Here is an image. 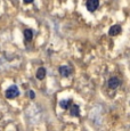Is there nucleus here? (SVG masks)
<instances>
[{
	"mask_svg": "<svg viewBox=\"0 0 130 131\" xmlns=\"http://www.w3.org/2000/svg\"><path fill=\"white\" fill-rule=\"evenodd\" d=\"M5 95H6V98H8V99H14V98H16L17 96L19 95V90H18V88H17V85H15V84L10 85V87L6 90Z\"/></svg>",
	"mask_w": 130,
	"mask_h": 131,
	"instance_id": "nucleus-1",
	"label": "nucleus"
},
{
	"mask_svg": "<svg viewBox=\"0 0 130 131\" xmlns=\"http://www.w3.org/2000/svg\"><path fill=\"white\" fill-rule=\"evenodd\" d=\"M86 6L89 12H95L99 6V0H87Z\"/></svg>",
	"mask_w": 130,
	"mask_h": 131,
	"instance_id": "nucleus-2",
	"label": "nucleus"
},
{
	"mask_svg": "<svg viewBox=\"0 0 130 131\" xmlns=\"http://www.w3.org/2000/svg\"><path fill=\"white\" fill-rule=\"evenodd\" d=\"M107 84H109L110 89H116V88L121 84V80H120L119 78H116V77H113V78H111V79L109 80Z\"/></svg>",
	"mask_w": 130,
	"mask_h": 131,
	"instance_id": "nucleus-3",
	"label": "nucleus"
},
{
	"mask_svg": "<svg viewBox=\"0 0 130 131\" xmlns=\"http://www.w3.org/2000/svg\"><path fill=\"white\" fill-rule=\"evenodd\" d=\"M59 74L62 75V77H64V78H67V77H70V74L72 73V70H71V67L70 66H61L59 67Z\"/></svg>",
	"mask_w": 130,
	"mask_h": 131,
	"instance_id": "nucleus-4",
	"label": "nucleus"
},
{
	"mask_svg": "<svg viewBox=\"0 0 130 131\" xmlns=\"http://www.w3.org/2000/svg\"><path fill=\"white\" fill-rule=\"evenodd\" d=\"M122 31V29H121V26L120 25H113V26L110 29V31H109V34L111 37H115L117 36V34H120V32Z\"/></svg>",
	"mask_w": 130,
	"mask_h": 131,
	"instance_id": "nucleus-5",
	"label": "nucleus"
},
{
	"mask_svg": "<svg viewBox=\"0 0 130 131\" xmlns=\"http://www.w3.org/2000/svg\"><path fill=\"white\" fill-rule=\"evenodd\" d=\"M70 114H71L72 116H79L80 115V107L75 104L71 105V106H70Z\"/></svg>",
	"mask_w": 130,
	"mask_h": 131,
	"instance_id": "nucleus-6",
	"label": "nucleus"
},
{
	"mask_svg": "<svg viewBox=\"0 0 130 131\" xmlns=\"http://www.w3.org/2000/svg\"><path fill=\"white\" fill-rule=\"evenodd\" d=\"M24 39H25V42H30L33 39V32H32V30H30V29L24 30Z\"/></svg>",
	"mask_w": 130,
	"mask_h": 131,
	"instance_id": "nucleus-7",
	"label": "nucleus"
},
{
	"mask_svg": "<svg viewBox=\"0 0 130 131\" xmlns=\"http://www.w3.org/2000/svg\"><path fill=\"white\" fill-rule=\"evenodd\" d=\"M37 79L38 80H44L46 77V69L45 67H39L38 71H37Z\"/></svg>",
	"mask_w": 130,
	"mask_h": 131,
	"instance_id": "nucleus-8",
	"label": "nucleus"
},
{
	"mask_svg": "<svg viewBox=\"0 0 130 131\" xmlns=\"http://www.w3.org/2000/svg\"><path fill=\"white\" fill-rule=\"evenodd\" d=\"M72 104V100L71 99H64V100H61L59 102V106H61L63 110H67Z\"/></svg>",
	"mask_w": 130,
	"mask_h": 131,
	"instance_id": "nucleus-9",
	"label": "nucleus"
},
{
	"mask_svg": "<svg viewBox=\"0 0 130 131\" xmlns=\"http://www.w3.org/2000/svg\"><path fill=\"white\" fill-rule=\"evenodd\" d=\"M29 94H30V98H31V99H34V97H36V95H34V91H32V90H30V91H29Z\"/></svg>",
	"mask_w": 130,
	"mask_h": 131,
	"instance_id": "nucleus-10",
	"label": "nucleus"
},
{
	"mask_svg": "<svg viewBox=\"0 0 130 131\" xmlns=\"http://www.w3.org/2000/svg\"><path fill=\"white\" fill-rule=\"evenodd\" d=\"M24 4H31V2H33V0H23Z\"/></svg>",
	"mask_w": 130,
	"mask_h": 131,
	"instance_id": "nucleus-11",
	"label": "nucleus"
}]
</instances>
